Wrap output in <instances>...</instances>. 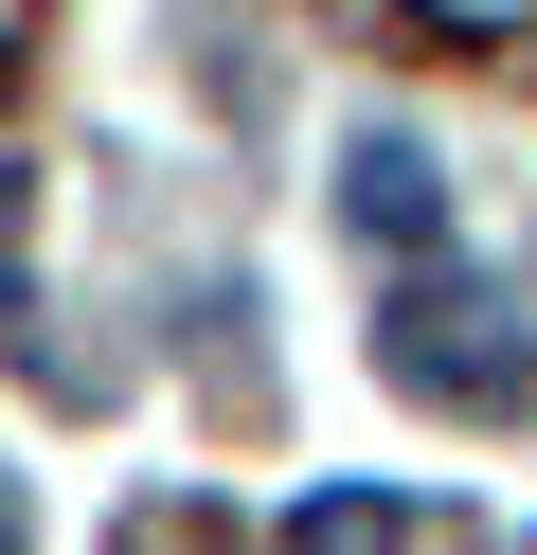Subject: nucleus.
Returning <instances> with one entry per match:
<instances>
[{"mask_svg": "<svg viewBox=\"0 0 537 555\" xmlns=\"http://www.w3.org/2000/svg\"><path fill=\"white\" fill-rule=\"evenodd\" d=\"M376 376H394V395H430V412H520V395H537V340H520V305H501V287L412 269V287L376 305Z\"/></svg>", "mask_w": 537, "mask_h": 555, "instance_id": "1", "label": "nucleus"}, {"mask_svg": "<svg viewBox=\"0 0 537 555\" xmlns=\"http://www.w3.org/2000/svg\"><path fill=\"white\" fill-rule=\"evenodd\" d=\"M341 233L394 251V269H448V180H430L412 126H358V144H341Z\"/></svg>", "mask_w": 537, "mask_h": 555, "instance_id": "2", "label": "nucleus"}, {"mask_svg": "<svg viewBox=\"0 0 537 555\" xmlns=\"http://www.w3.org/2000/svg\"><path fill=\"white\" fill-rule=\"evenodd\" d=\"M0 359L54 376V323H36V180H18V162H0Z\"/></svg>", "mask_w": 537, "mask_h": 555, "instance_id": "3", "label": "nucleus"}, {"mask_svg": "<svg viewBox=\"0 0 537 555\" xmlns=\"http://www.w3.org/2000/svg\"><path fill=\"white\" fill-rule=\"evenodd\" d=\"M412 538V502H358V483H322L305 519H286V555H394Z\"/></svg>", "mask_w": 537, "mask_h": 555, "instance_id": "4", "label": "nucleus"}, {"mask_svg": "<svg viewBox=\"0 0 537 555\" xmlns=\"http://www.w3.org/2000/svg\"><path fill=\"white\" fill-rule=\"evenodd\" d=\"M126 555H215V502H162V519H143Z\"/></svg>", "mask_w": 537, "mask_h": 555, "instance_id": "5", "label": "nucleus"}, {"mask_svg": "<svg viewBox=\"0 0 537 555\" xmlns=\"http://www.w3.org/2000/svg\"><path fill=\"white\" fill-rule=\"evenodd\" d=\"M0 555H18V502H0Z\"/></svg>", "mask_w": 537, "mask_h": 555, "instance_id": "6", "label": "nucleus"}]
</instances>
